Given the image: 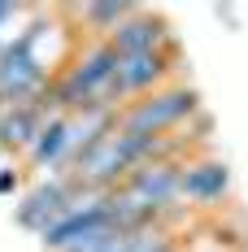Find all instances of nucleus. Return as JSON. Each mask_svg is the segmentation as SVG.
<instances>
[{
	"mask_svg": "<svg viewBox=\"0 0 248 252\" xmlns=\"http://www.w3.org/2000/svg\"><path fill=\"white\" fill-rule=\"evenodd\" d=\"M70 13L83 22V31L92 35V44H109V35L135 13V4H118V0H109V4H74Z\"/></svg>",
	"mask_w": 248,
	"mask_h": 252,
	"instance_id": "9",
	"label": "nucleus"
},
{
	"mask_svg": "<svg viewBox=\"0 0 248 252\" xmlns=\"http://www.w3.org/2000/svg\"><path fill=\"white\" fill-rule=\"evenodd\" d=\"M178 165H183V157L178 161H170V157L166 161H148V165H140L126 178L122 187H113V191H122L148 222H161L170 209L183 204V196H178Z\"/></svg>",
	"mask_w": 248,
	"mask_h": 252,
	"instance_id": "3",
	"label": "nucleus"
},
{
	"mask_svg": "<svg viewBox=\"0 0 248 252\" xmlns=\"http://www.w3.org/2000/svg\"><path fill=\"white\" fill-rule=\"evenodd\" d=\"M78 191V183H74V174L70 170H61V174H48V178H39L31 191H26L22 200H18V222H22L26 230H39L48 226L52 218L66 209V200Z\"/></svg>",
	"mask_w": 248,
	"mask_h": 252,
	"instance_id": "8",
	"label": "nucleus"
},
{
	"mask_svg": "<svg viewBox=\"0 0 248 252\" xmlns=\"http://www.w3.org/2000/svg\"><path fill=\"white\" fill-rule=\"evenodd\" d=\"M157 48H174V35H170V22L144 4H135V13L109 35L113 57H140V52H157Z\"/></svg>",
	"mask_w": 248,
	"mask_h": 252,
	"instance_id": "7",
	"label": "nucleus"
},
{
	"mask_svg": "<svg viewBox=\"0 0 248 252\" xmlns=\"http://www.w3.org/2000/svg\"><path fill=\"white\" fill-rule=\"evenodd\" d=\"M192 118H200L196 92L187 83H166V87H157V92L140 96V100H126L118 109L113 126H122L126 135H135V139H170Z\"/></svg>",
	"mask_w": 248,
	"mask_h": 252,
	"instance_id": "1",
	"label": "nucleus"
},
{
	"mask_svg": "<svg viewBox=\"0 0 248 252\" xmlns=\"http://www.w3.org/2000/svg\"><path fill=\"white\" fill-rule=\"evenodd\" d=\"M57 118H66V109L52 100V92H44L39 100H31V104H9V109H0V148L13 152V157H26L31 144H35Z\"/></svg>",
	"mask_w": 248,
	"mask_h": 252,
	"instance_id": "5",
	"label": "nucleus"
},
{
	"mask_svg": "<svg viewBox=\"0 0 248 252\" xmlns=\"http://www.w3.org/2000/svg\"><path fill=\"white\" fill-rule=\"evenodd\" d=\"M178 65V48H157V52H140V57H113V96L118 109L126 100H140L157 87H166L174 78Z\"/></svg>",
	"mask_w": 248,
	"mask_h": 252,
	"instance_id": "4",
	"label": "nucleus"
},
{
	"mask_svg": "<svg viewBox=\"0 0 248 252\" xmlns=\"http://www.w3.org/2000/svg\"><path fill=\"white\" fill-rule=\"evenodd\" d=\"M178 196L183 204H200V209H213L231 196V170L218 157H187L178 165Z\"/></svg>",
	"mask_w": 248,
	"mask_h": 252,
	"instance_id": "6",
	"label": "nucleus"
},
{
	"mask_svg": "<svg viewBox=\"0 0 248 252\" xmlns=\"http://www.w3.org/2000/svg\"><path fill=\"white\" fill-rule=\"evenodd\" d=\"M240 252H248V248H240Z\"/></svg>",
	"mask_w": 248,
	"mask_h": 252,
	"instance_id": "11",
	"label": "nucleus"
},
{
	"mask_svg": "<svg viewBox=\"0 0 248 252\" xmlns=\"http://www.w3.org/2000/svg\"><path fill=\"white\" fill-rule=\"evenodd\" d=\"M39 35H44V26H26L18 39H4V48H0V109L31 104L48 92L52 65L39 52Z\"/></svg>",
	"mask_w": 248,
	"mask_h": 252,
	"instance_id": "2",
	"label": "nucleus"
},
{
	"mask_svg": "<svg viewBox=\"0 0 248 252\" xmlns=\"http://www.w3.org/2000/svg\"><path fill=\"white\" fill-rule=\"evenodd\" d=\"M0 191H18V170H4L0 174Z\"/></svg>",
	"mask_w": 248,
	"mask_h": 252,
	"instance_id": "10",
	"label": "nucleus"
}]
</instances>
